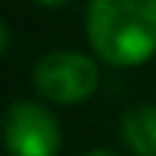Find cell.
<instances>
[{
  "mask_svg": "<svg viewBox=\"0 0 156 156\" xmlns=\"http://www.w3.org/2000/svg\"><path fill=\"white\" fill-rule=\"evenodd\" d=\"M87 38L113 67H133L156 52V0H90Z\"/></svg>",
  "mask_w": 156,
  "mask_h": 156,
  "instance_id": "6da1fadb",
  "label": "cell"
},
{
  "mask_svg": "<svg viewBox=\"0 0 156 156\" xmlns=\"http://www.w3.org/2000/svg\"><path fill=\"white\" fill-rule=\"evenodd\" d=\"M32 81L52 104H75L98 87V64L78 49H52L35 64Z\"/></svg>",
  "mask_w": 156,
  "mask_h": 156,
  "instance_id": "7a4b0ae2",
  "label": "cell"
},
{
  "mask_svg": "<svg viewBox=\"0 0 156 156\" xmlns=\"http://www.w3.org/2000/svg\"><path fill=\"white\" fill-rule=\"evenodd\" d=\"M3 142L12 156H55L61 147V127L49 107L20 98L6 113Z\"/></svg>",
  "mask_w": 156,
  "mask_h": 156,
  "instance_id": "3957f363",
  "label": "cell"
},
{
  "mask_svg": "<svg viewBox=\"0 0 156 156\" xmlns=\"http://www.w3.org/2000/svg\"><path fill=\"white\" fill-rule=\"evenodd\" d=\"M122 139L136 156H156V104H133L124 110Z\"/></svg>",
  "mask_w": 156,
  "mask_h": 156,
  "instance_id": "277c9868",
  "label": "cell"
},
{
  "mask_svg": "<svg viewBox=\"0 0 156 156\" xmlns=\"http://www.w3.org/2000/svg\"><path fill=\"white\" fill-rule=\"evenodd\" d=\"M6 46H9V26L0 20V52H6Z\"/></svg>",
  "mask_w": 156,
  "mask_h": 156,
  "instance_id": "5b68a950",
  "label": "cell"
},
{
  "mask_svg": "<svg viewBox=\"0 0 156 156\" xmlns=\"http://www.w3.org/2000/svg\"><path fill=\"white\" fill-rule=\"evenodd\" d=\"M84 156H119V153H113V151H90V153H84Z\"/></svg>",
  "mask_w": 156,
  "mask_h": 156,
  "instance_id": "8992f818",
  "label": "cell"
},
{
  "mask_svg": "<svg viewBox=\"0 0 156 156\" xmlns=\"http://www.w3.org/2000/svg\"><path fill=\"white\" fill-rule=\"evenodd\" d=\"M38 3H46V6H58V3H67V0H38Z\"/></svg>",
  "mask_w": 156,
  "mask_h": 156,
  "instance_id": "52a82bcc",
  "label": "cell"
}]
</instances>
